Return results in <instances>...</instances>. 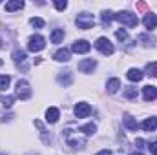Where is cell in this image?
Instances as JSON below:
<instances>
[{
  "mask_svg": "<svg viewBox=\"0 0 157 155\" xmlns=\"http://www.w3.org/2000/svg\"><path fill=\"white\" fill-rule=\"evenodd\" d=\"M62 135H64V139H66V142L71 146V148H75V150H82L84 146H86V137L84 135H80L77 131H71V130H62Z\"/></svg>",
  "mask_w": 157,
  "mask_h": 155,
  "instance_id": "cell-1",
  "label": "cell"
},
{
  "mask_svg": "<svg viewBox=\"0 0 157 155\" xmlns=\"http://www.w3.org/2000/svg\"><path fill=\"white\" fill-rule=\"evenodd\" d=\"M115 20L121 22L122 26H128V28H137V24H139L137 15H133L132 11H119L115 15Z\"/></svg>",
  "mask_w": 157,
  "mask_h": 155,
  "instance_id": "cell-2",
  "label": "cell"
},
{
  "mask_svg": "<svg viewBox=\"0 0 157 155\" xmlns=\"http://www.w3.org/2000/svg\"><path fill=\"white\" fill-rule=\"evenodd\" d=\"M75 24L78 26V29H91L93 24H95V18L90 13H80L77 17V20H75Z\"/></svg>",
  "mask_w": 157,
  "mask_h": 155,
  "instance_id": "cell-3",
  "label": "cell"
},
{
  "mask_svg": "<svg viewBox=\"0 0 157 155\" xmlns=\"http://www.w3.org/2000/svg\"><path fill=\"white\" fill-rule=\"evenodd\" d=\"M44 47H46V39L40 37V35H33L31 39L28 40V49H29L31 53H39Z\"/></svg>",
  "mask_w": 157,
  "mask_h": 155,
  "instance_id": "cell-4",
  "label": "cell"
},
{
  "mask_svg": "<svg viewBox=\"0 0 157 155\" xmlns=\"http://www.w3.org/2000/svg\"><path fill=\"white\" fill-rule=\"evenodd\" d=\"M15 89H17V97L20 100H28L31 97V88H29V82L28 80H18Z\"/></svg>",
  "mask_w": 157,
  "mask_h": 155,
  "instance_id": "cell-5",
  "label": "cell"
},
{
  "mask_svg": "<svg viewBox=\"0 0 157 155\" xmlns=\"http://www.w3.org/2000/svg\"><path fill=\"white\" fill-rule=\"evenodd\" d=\"M95 47H97V49H99L102 55H112V53L115 51L113 44L106 39V37H101V39H97V42H95Z\"/></svg>",
  "mask_w": 157,
  "mask_h": 155,
  "instance_id": "cell-6",
  "label": "cell"
},
{
  "mask_svg": "<svg viewBox=\"0 0 157 155\" xmlns=\"http://www.w3.org/2000/svg\"><path fill=\"white\" fill-rule=\"evenodd\" d=\"M75 117H78V119H86V117H90V113H91V106L88 104V102H78V104H75Z\"/></svg>",
  "mask_w": 157,
  "mask_h": 155,
  "instance_id": "cell-7",
  "label": "cell"
},
{
  "mask_svg": "<svg viewBox=\"0 0 157 155\" xmlns=\"http://www.w3.org/2000/svg\"><path fill=\"white\" fill-rule=\"evenodd\" d=\"M13 60L17 62L18 68H20V64H22V70H24V71L28 70V66H26V60H28L26 51H22V49H15V51H13Z\"/></svg>",
  "mask_w": 157,
  "mask_h": 155,
  "instance_id": "cell-8",
  "label": "cell"
},
{
  "mask_svg": "<svg viewBox=\"0 0 157 155\" xmlns=\"http://www.w3.org/2000/svg\"><path fill=\"white\" fill-rule=\"evenodd\" d=\"M95 66H97V62H95L93 59H84V60L78 62V71H82V73H91V71L95 70Z\"/></svg>",
  "mask_w": 157,
  "mask_h": 155,
  "instance_id": "cell-9",
  "label": "cell"
},
{
  "mask_svg": "<svg viewBox=\"0 0 157 155\" xmlns=\"http://www.w3.org/2000/svg\"><path fill=\"white\" fill-rule=\"evenodd\" d=\"M90 49H91V46L88 40H75L71 46V51H75V53H88Z\"/></svg>",
  "mask_w": 157,
  "mask_h": 155,
  "instance_id": "cell-10",
  "label": "cell"
},
{
  "mask_svg": "<svg viewBox=\"0 0 157 155\" xmlns=\"http://www.w3.org/2000/svg\"><path fill=\"white\" fill-rule=\"evenodd\" d=\"M143 99H144L146 102L155 100L157 99V88L155 86H144V88H143Z\"/></svg>",
  "mask_w": 157,
  "mask_h": 155,
  "instance_id": "cell-11",
  "label": "cell"
},
{
  "mask_svg": "<svg viewBox=\"0 0 157 155\" xmlns=\"http://www.w3.org/2000/svg\"><path fill=\"white\" fill-rule=\"evenodd\" d=\"M59 117H60V112H59L57 108L51 106V108L46 110V122H48V124H55V122L59 120Z\"/></svg>",
  "mask_w": 157,
  "mask_h": 155,
  "instance_id": "cell-12",
  "label": "cell"
},
{
  "mask_svg": "<svg viewBox=\"0 0 157 155\" xmlns=\"http://www.w3.org/2000/svg\"><path fill=\"white\" fill-rule=\"evenodd\" d=\"M70 49H66V47H60V49H57L55 51V55H53V59L57 60V62H68L70 60Z\"/></svg>",
  "mask_w": 157,
  "mask_h": 155,
  "instance_id": "cell-13",
  "label": "cell"
},
{
  "mask_svg": "<svg viewBox=\"0 0 157 155\" xmlns=\"http://www.w3.org/2000/svg\"><path fill=\"white\" fill-rule=\"evenodd\" d=\"M143 24H144V28L146 29H155L157 28V15H154V13H148L146 17H144V20H143Z\"/></svg>",
  "mask_w": 157,
  "mask_h": 155,
  "instance_id": "cell-14",
  "label": "cell"
},
{
  "mask_svg": "<svg viewBox=\"0 0 157 155\" xmlns=\"http://www.w3.org/2000/svg\"><path fill=\"white\" fill-rule=\"evenodd\" d=\"M141 128H143L144 131H155L157 130V117H150V119L143 120Z\"/></svg>",
  "mask_w": 157,
  "mask_h": 155,
  "instance_id": "cell-15",
  "label": "cell"
},
{
  "mask_svg": "<svg viewBox=\"0 0 157 155\" xmlns=\"http://www.w3.org/2000/svg\"><path fill=\"white\" fill-rule=\"evenodd\" d=\"M122 122H124V126H126V128H128L130 131H137V128H139L137 120H135V119H133L132 115H128V113L122 117Z\"/></svg>",
  "mask_w": 157,
  "mask_h": 155,
  "instance_id": "cell-16",
  "label": "cell"
},
{
  "mask_svg": "<svg viewBox=\"0 0 157 155\" xmlns=\"http://www.w3.org/2000/svg\"><path fill=\"white\" fill-rule=\"evenodd\" d=\"M137 40H139L144 47H154V46H155V44H154V42H155V39H154L152 35H146V33L139 35V37H137Z\"/></svg>",
  "mask_w": 157,
  "mask_h": 155,
  "instance_id": "cell-17",
  "label": "cell"
},
{
  "mask_svg": "<svg viewBox=\"0 0 157 155\" xmlns=\"http://www.w3.org/2000/svg\"><path fill=\"white\" fill-rule=\"evenodd\" d=\"M126 77H128V80H132V82H139L143 78V71L137 70V68H132V70H128Z\"/></svg>",
  "mask_w": 157,
  "mask_h": 155,
  "instance_id": "cell-18",
  "label": "cell"
},
{
  "mask_svg": "<svg viewBox=\"0 0 157 155\" xmlns=\"http://www.w3.org/2000/svg\"><path fill=\"white\" fill-rule=\"evenodd\" d=\"M119 88H121V80H119V78H110V80H108V84H106L108 93H117Z\"/></svg>",
  "mask_w": 157,
  "mask_h": 155,
  "instance_id": "cell-19",
  "label": "cell"
},
{
  "mask_svg": "<svg viewBox=\"0 0 157 155\" xmlns=\"http://www.w3.org/2000/svg\"><path fill=\"white\" fill-rule=\"evenodd\" d=\"M57 80H59V84H62V86H70L71 80H73V77H71L70 71H62V73L57 77Z\"/></svg>",
  "mask_w": 157,
  "mask_h": 155,
  "instance_id": "cell-20",
  "label": "cell"
},
{
  "mask_svg": "<svg viewBox=\"0 0 157 155\" xmlns=\"http://www.w3.org/2000/svg\"><path fill=\"white\" fill-rule=\"evenodd\" d=\"M24 7V2L22 0H13V2H7L6 4V11H17V9H22Z\"/></svg>",
  "mask_w": 157,
  "mask_h": 155,
  "instance_id": "cell-21",
  "label": "cell"
},
{
  "mask_svg": "<svg viewBox=\"0 0 157 155\" xmlns=\"http://www.w3.org/2000/svg\"><path fill=\"white\" fill-rule=\"evenodd\" d=\"M101 18H102V26H110L112 20H115V15L112 11H102L101 13Z\"/></svg>",
  "mask_w": 157,
  "mask_h": 155,
  "instance_id": "cell-22",
  "label": "cell"
},
{
  "mask_svg": "<svg viewBox=\"0 0 157 155\" xmlns=\"http://www.w3.org/2000/svg\"><path fill=\"white\" fill-rule=\"evenodd\" d=\"M78 131H82L84 135H93V133L97 131V126H95L93 122H90V124H84V126H80V128H78Z\"/></svg>",
  "mask_w": 157,
  "mask_h": 155,
  "instance_id": "cell-23",
  "label": "cell"
},
{
  "mask_svg": "<svg viewBox=\"0 0 157 155\" xmlns=\"http://www.w3.org/2000/svg\"><path fill=\"white\" fill-rule=\"evenodd\" d=\"M64 40V29H53L51 33V42L53 44H60Z\"/></svg>",
  "mask_w": 157,
  "mask_h": 155,
  "instance_id": "cell-24",
  "label": "cell"
},
{
  "mask_svg": "<svg viewBox=\"0 0 157 155\" xmlns=\"http://www.w3.org/2000/svg\"><path fill=\"white\" fill-rule=\"evenodd\" d=\"M122 97L124 99H137V88H133V86H128L124 91H122Z\"/></svg>",
  "mask_w": 157,
  "mask_h": 155,
  "instance_id": "cell-25",
  "label": "cell"
},
{
  "mask_svg": "<svg viewBox=\"0 0 157 155\" xmlns=\"http://www.w3.org/2000/svg\"><path fill=\"white\" fill-rule=\"evenodd\" d=\"M0 102H2L4 108H11V106L15 104V97H13V95H4V97L0 99Z\"/></svg>",
  "mask_w": 157,
  "mask_h": 155,
  "instance_id": "cell-26",
  "label": "cell"
},
{
  "mask_svg": "<svg viewBox=\"0 0 157 155\" xmlns=\"http://www.w3.org/2000/svg\"><path fill=\"white\" fill-rule=\"evenodd\" d=\"M144 71H146L150 77H157V62H150V64H146Z\"/></svg>",
  "mask_w": 157,
  "mask_h": 155,
  "instance_id": "cell-27",
  "label": "cell"
},
{
  "mask_svg": "<svg viewBox=\"0 0 157 155\" xmlns=\"http://www.w3.org/2000/svg\"><path fill=\"white\" fill-rule=\"evenodd\" d=\"M11 82V77L9 75H0V91H4Z\"/></svg>",
  "mask_w": 157,
  "mask_h": 155,
  "instance_id": "cell-28",
  "label": "cell"
},
{
  "mask_svg": "<svg viewBox=\"0 0 157 155\" xmlns=\"http://www.w3.org/2000/svg\"><path fill=\"white\" fill-rule=\"evenodd\" d=\"M29 24H31L33 28H44V24H46V22H44L42 18H39V17H33V18L29 20Z\"/></svg>",
  "mask_w": 157,
  "mask_h": 155,
  "instance_id": "cell-29",
  "label": "cell"
},
{
  "mask_svg": "<svg viewBox=\"0 0 157 155\" xmlns=\"http://www.w3.org/2000/svg\"><path fill=\"white\" fill-rule=\"evenodd\" d=\"M115 37H117V40H121V42H124V40H128V31H126V29H117Z\"/></svg>",
  "mask_w": 157,
  "mask_h": 155,
  "instance_id": "cell-30",
  "label": "cell"
},
{
  "mask_svg": "<svg viewBox=\"0 0 157 155\" xmlns=\"http://www.w3.org/2000/svg\"><path fill=\"white\" fill-rule=\"evenodd\" d=\"M55 7H57L59 11H64V9L68 7V2H66V0H55Z\"/></svg>",
  "mask_w": 157,
  "mask_h": 155,
  "instance_id": "cell-31",
  "label": "cell"
},
{
  "mask_svg": "<svg viewBox=\"0 0 157 155\" xmlns=\"http://www.w3.org/2000/svg\"><path fill=\"white\" fill-rule=\"evenodd\" d=\"M148 150H150V153H152V155H157V141L148 144Z\"/></svg>",
  "mask_w": 157,
  "mask_h": 155,
  "instance_id": "cell-32",
  "label": "cell"
},
{
  "mask_svg": "<svg viewBox=\"0 0 157 155\" xmlns=\"http://www.w3.org/2000/svg\"><path fill=\"white\" fill-rule=\"evenodd\" d=\"M146 7H148V6H146L144 2H137V9H139V11H146Z\"/></svg>",
  "mask_w": 157,
  "mask_h": 155,
  "instance_id": "cell-33",
  "label": "cell"
},
{
  "mask_svg": "<svg viewBox=\"0 0 157 155\" xmlns=\"http://www.w3.org/2000/svg\"><path fill=\"white\" fill-rule=\"evenodd\" d=\"M135 146H137L139 150H141V148H144V141H143V139H137V141H135Z\"/></svg>",
  "mask_w": 157,
  "mask_h": 155,
  "instance_id": "cell-34",
  "label": "cell"
},
{
  "mask_svg": "<svg viewBox=\"0 0 157 155\" xmlns=\"http://www.w3.org/2000/svg\"><path fill=\"white\" fill-rule=\"evenodd\" d=\"M97 155H112V153H110V150H101Z\"/></svg>",
  "mask_w": 157,
  "mask_h": 155,
  "instance_id": "cell-35",
  "label": "cell"
},
{
  "mask_svg": "<svg viewBox=\"0 0 157 155\" xmlns=\"http://www.w3.org/2000/svg\"><path fill=\"white\" fill-rule=\"evenodd\" d=\"M28 155H37V153H28Z\"/></svg>",
  "mask_w": 157,
  "mask_h": 155,
  "instance_id": "cell-36",
  "label": "cell"
},
{
  "mask_svg": "<svg viewBox=\"0 0 157 155\" xmlns=\"http://www.w3.org/2000/svg\"><path fill=\"white\" fill-rule=\"evenodd\" d=\"M133 155H143V153H133Z\"/></svg>",
  "mask_w": 157,
  "mask_h": 155,
  "instance_id": "cell-37",
  "label": "cell"
},
{
  "mask_svg": "<svg viewBox=\"0 0 157 155\" xmlns=\"http://www.w3.org/2000/svg\"><path fill=\"white\" fill-rule=\"evenodd\" d=\"M4 155H6V153H4Z\"/></svg>",
  "mask_w": 157,
  "mask_h": 155,
  "instance_id": "cell-38",
  "label": "cell"
}]
</instances>
